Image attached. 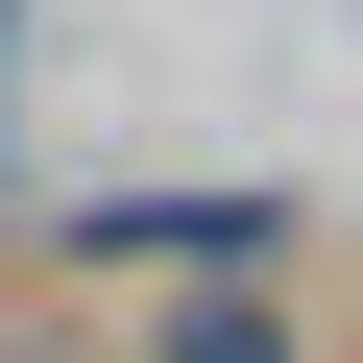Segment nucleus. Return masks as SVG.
<instances>
[{"label":"nucleus","instance_id":"1","mask_svg":"<svg viewBox=\"0 0 363 363\" xmlns=\"http://www.w3.org/2000/svg\"><path fill=\"white\" fill-rule=\"evenodd\" d=\"M73 267H145V291H242V267H291V194H97V218H73Z\"/></svg>","mask_w":363,"mask_h":363},{"label":"nucleus","instance_id":"2","mask_svg":"<svg viewBox=\"0 0 363 363\" xmlns=\"http://www.w3.org/2000/svg\"><path fill=\"white\" fill-rule=\"evenodd\" d=\"M169 363H315V339H291V291L242 267V291H169Z\"/></svg>","mask_w":363,"mask_h":363}]
</instances>
